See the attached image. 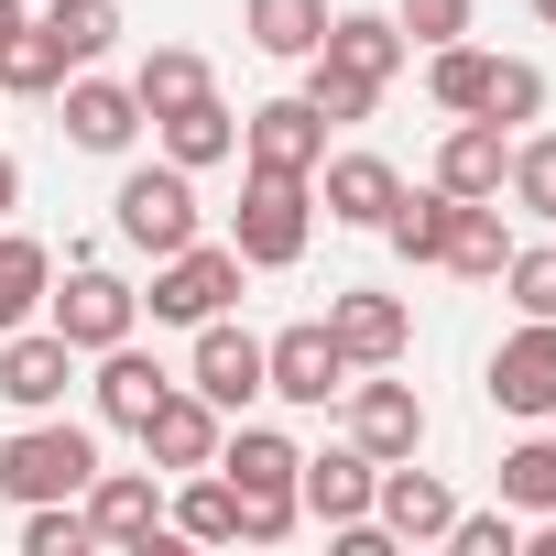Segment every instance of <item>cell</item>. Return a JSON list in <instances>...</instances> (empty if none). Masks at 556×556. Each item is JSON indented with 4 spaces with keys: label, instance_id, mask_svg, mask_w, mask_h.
Listing matches in <instances>:
<instances>
[{
    "label": "cell",
    "instance_id": "10",
    "mask_svg": "<svg viewBox=\"0 0 556 556\" xmlns=\"http://www.w3.org/2000/svg\"><path fill=\"white\" fill-rule=\"evenodd\" d=\"M328 339L350 350V371H382V361H404L415 306H404V295H382V285H350V295H328Z\"/></svg>",
    "mask_w": 556,
    "mask_h": 556
},
{
    "label": "cell",
    "instance_id": "38",
    "mask_svg": "<svg viewBox=\"0 0 556 556\" xmlns=\"http://www.w3.org/2000/svg\"><path fill=\"white\" fill-rule=\"evenodd\" d=\"M502 285H513V306H523V317H556V240L513 251V262H502Z\"/></svg>",
    "mask_w": 556,
    "mask_h": 556
},
{
    "label": "cell",
    "instance_id": "32",
    "mask_svg": "<svg viewBox=\"0 0 556 556\" xmlns=\"http://www.w3.org/2000/svg\"><path fill=\"white\" fill-rule=\"evenodd\" d=\"M295 99H306L328 131H350V121H371V110H382V88H371V77H350V66H328V55H306V88H295Z\"/></svg>",
    "mask_w": 556,
    "mask_h": 556
},
{
    "label": "cell",
    "instance_id": "36",
    "mask_svg": "<svg viewBox=\"0 0 556 556\" xmlns=\"http://www.w3.org/2000/svg\"><path fill=\"white\" fill-rule=\"evenodd\" d=\"M502 186H513V207H523V218H545V229H556V131H523Z\"/></svg>",
    "mask_w": 556,
    "mask_h": 556
},
{
    "label": "cell",
    "instance_id": "12",
    "mask_svg": "<svg viewBox=\"0 0 556 556\" xmlns=\"http://www.w3.org/2000/svg\"><path fill=\"white\" fill-rule=\"evenodd\" d=\"M77 382V350L55 328H0V404H23V415H55Z\"/></svg>",
    "mask_w": 556,
    "mask_h": 556
},
{
    "label": "cell",
    "instance_id": "44",
    "mask_svg": "<svg viewBox=\"0 0 556 556\" xmlns=\"http://www.w3.org/2000/svg\"><path fill=\"white\" fill-rule=\"evenodd\" d=\"M534 23H556V0H534Z\"/></svg>",
    "mask_w": 556,
    "mask_h": 556
},
{
    "label": "cell",
    "instance_id": "42",
    "mask_svg": "<svg viewBox=\"0 0 556 556\" xmlns=\"http://www.w3.org/2000/svg\"><path fill=\"white\" fill-rule=\"evenodd\" d=\"M12 207H23V164H12V153H0V218H12Z\"/></svg>",
    "mask_w": 556,
    "mask_h": 556
},
{
    "label": "cell",
    "instance_id": "17",
    "mask_svg": "<svg viewBox=\"0 0 556 556\" xmlns=\"http://www.w3.org/2000/svg\"><path fill=\"white\" fill-rule=\"evenodd\" d=\"M371 480H382V458H361V447H328V458H295V502L339 534V523H361L371 513Z\"/></svg>",
    "mask_w": 556,
    "mask_h": 556
},
{
    "label": "cell",
    "instance_id": "43",
    "mask_svg": "<svg viewBox=\"0 0 556 556\" xmlns=\"http://www.w3.org/2000/svg\"><path fill=\"white\" fill-rule=\"evenodd\" d=\"M23 23H34V12H23V0H0V45H12V34H23Z\"/></svg>",
    "mask_w": 556,
    "mask_h": 556
},
{
    "label": "cell",
    "instance_id": "25",
    "mask_svg": "<svg viewBox=\"0 0 556 556\" xmlns=\"http://www.w3.org/2000/svg\"><path fill=\"white\" fill-rule=\"evenodd\" d=\"M45 295H55V251H45V240H23L12 218H0V328H34V317H45Z\"/></svg>",
    "mask_w": 556,
    "mask_h": 556
},
{
    "label": "cell",
    "instance_id": "21",
    "mask_svg": "<svg viewBox=\"0 0 556 556\" xmlns=\"http://www.w3.org/2000/svg\"><path fill=\"white\" fill-rule=\"evenodd\" d=\"M88 523H99V545H142L153 523H164V502H153V469H88Z\"/></svg>",
    "mask_w": 556,
    "mask_h": 556
},
{
    "label": "cell",
    "instance_id": "40",
    "mask_svg": "<svg viewBox=\"0 0 556 556\" xmlns=\"http://www.w3.org/2000/svg\"><path fill=\"white\" fill-rule=\"evenodd\" d=\"M295 523H306V502H295V491H240V534H251V545H285Z\"/></svg>",
    "mask_w": 556,
    "mask_h": 556
},
{
    "label": "cell",
    "instance_id": "33",
    "mask_svg": "<svg viewBox=\"0 0 556 556\" xmlns=\"http://www.w3.org/2000/svg\"><path fill=\"white\" fill-rule=\"evenodd\" d=\"M0 88H12V99H45V88H66V55H55V34H45V23H23L12 45H0Z\"/></svg>",
    "mask_w": 556,
    "mask_h": 556
},
{
    "label": "cell",
    "instance_id": "2",
    "mask_svg": "<svg viewBox=\"0 0 556 556\" xmlns=\"http://www.w3.org/2000/svg\"><path fill=\"white\" fill-rule=\"evenodd\" d=\"M306 229H317V197H306V175H240V218H229V251L251 262V273H285V262H306Z\"/></svg>",
    "mask_w": 556,
    "mask_h": 556
},
{
    "label": "cell",
    "instance_id": "16",
    "mask_svg": "<svg viewBox=\"0 0 556 556\" xmlns=\"http://www.w3.org/2000/svg\"><path fill=\"white\" fill-rule=\"evenodd\" d=\"M317 197H328L339 229H382L393 197H404V175H393L382 153H328V164H317Z\"/></svg>",
    "mask_w": 556,
    "mask_h": 556
},
{
    "label": "cell",
    "instance_id": "1",
    "mask_svg": "<svg viewBox=\"0 0 556 556\" xmlns=\"http://www.w3.org/2000/svg\"><path fill=\"white\" fill-rule=\"evenodd\" d=\"M99 469V437L66 415H34L23 437H0V502H77Z\"/></svg>",
    "mask_w": 556,
    "mask_h": 556
},
{
    "label": "cell",
    "instance_id": "35",
    "mask_svg": "<svg viewBox=\"0 0 556 556\" xmlns=\"http://www.w3.org/2000/svg\"><path fill=\"white\" fill-rule=\"evenodd\" d=\"M502 502H513V513H556V437L502 447Z\"/></svg>",
    "mask_w": 556,
    "mask_h": 556
},
{
    "label": "cell",
    "instance_id": "22",
    "mask_svg": "<svg viewBox=\"0 0 556 556\" xmlns=\"http://www.w3.org/2000/svg\"><path fill=\"white\" fill-rule=\"evenodd\" d=\"M295 458H306V447H295L285 426H240V437H218L207 469H218L229 491H295Z\"/></svg>",
    "mask_w": 556,
    "mask_h": 556
},
{
    "label": "cell",
    "instance_id": "14",
    "mask_svg": "<svg viewBox=\"0 0 556 556\" xmlns=\"http://www.w3.org/2000/svg\"><path fill=\"white\" fill-rule=\"evenodd\" d=\"M66 142L77 153H131L142 142V99H131V77H66Z\"/></svg>",
    "mask_w": 556,
    "mask_h": 556
},
{
    "label": "cell",
    "instance_id": "41",
    "mask_svg": "<svg viewBox=\"0 0 556 556\" xmlns=\"http://www.w3.org/2000/svg\"><path fill=\"white\" fill-rule=\"evenodd\" d=\"M447 545H458V556H513V545H523V523H513V502H502V513H458V523H447Z\"/></svg>",
    "mask_w": 556,
    "mask_h": 556
},
{
    "label": "cell",
    "instance_id": "26",
    "mask_svg": "<svg viewBox=\"0 0 556 556\" xmlns=\"http://www.w3.org/2000/svg\"><path fill=\"white\" fill-rule=\"evenodd\" d=\"M240 34H251L262 55H285V66H306V55L328 45V0H240Z\"/></svg>",
    "mask_w": 556,
    "mask_h": 556
},
{
    "label": "cell",
    "instance_id": "19",
    "mask_svg": "<svg viewBox=\"0 0 556 556\" xmlns=\"http://www.w3.org/2000/svg\"><path fill=\"white\" fill-rule=\"evenodd\" d=\"M502 175H513V131L502 121H458L437 142V186L447 197H502Z\"/></svg>",
    "mask_w": 556,
    "mask_h": 556
},
{
    "label": "cell",
    "instance_id": "37",
    "mask_svg": "<svg viewBox=\"0 0 556 556\" xmlns=\"http://www.w3.org/2000/svg\"><path fill=\"white\" fill-rule=\"evenodd\" d=\"M545 110V66H523V55H491V88H480V121H534Z\"/></svg>",
    "mask_w": 556,
    "mask_h": 556
},
{
    "label": "cell",
    "instance_id": "3",
    "mask_svg": "<svg viewBox=\"0 0 556 556\" xmlns=\"http://www.w3.org/2000/svg\"><path fill=\"white\" fill-rule=\"evenodd\" d=\"M240 273H251V262H240L229 240H186V251L153 262V295H142V306H153V328H207V317L240 306Z\"/></svg>",
    "mask_w": 556,
    "mask_h": 556
},
{
    "label": "cell",
    "instance_id": "11",
    "mask_svg": "<svg viewBox=\"0 0 556 556\" xmlns=\"http://www.w3.org/2000/svg\"><path fill=\"white\" fill-rule=\"evenodd\" d=\"M350 447L361 458H415L426 447V404H415V382H393V361L371 382H350Z\"/></svg>",
    "mask_w": 556,
    "mask_h": 556
},
{
    "label": "cell",
    "instance_id": "8",
    "mask_svg": "<svg viewBox=\"0 0 556 556\" xmlns=\"http://www.w3.org/2000/svg\"><path fill=\"white\" fill-rule=\"evenodd\" d=\"M240 164H262V175H306V186H317L328 121H317L306 99H262V110H240Z\"/></svg>",
    "mask_w": 556,
    "mask_h": 556
},
{
    "label": "cell",
    "instance_id": "30",
    "mask_svg": "<svg viewBox=\"0 0 556 556\" xmlns=\"http://www.w3.org/2000/svg\"><path fill=\"white\" fill-rule=\"evenodd\" d=\"M447 207H458L447 186H404V197H393V218H382V240H393L404 262H437V251H447Z\"/></svg>",
    "mask_w": 556,
    "mask_h": 556
},
{
    "label": "cell",
    "instance_id": "15",
    "mask_svg": "<svg viewBox=\"0 0 556 556\" xmlns=\"http://www.w3.org/2000/svg\"><path fill=\"white\" fill-rule=\"evenodd\" d=\"M186 382H197L218 415H240V404L262 393V339H251V328H229V317H207V328H197V361H186Z\"/></svg>",
    "mask_w": 556,
    "mask_h": 556
},
{
    "label": "cell",
    "instance_id": "4",
    "mask_svg": "<svg viewBox=\"0 0 556 556\" xmlns=\"http://www.w3.org/2000/svg\"><path fill=\"white\" fill-rule=\"evenodd\" d=\"M110 229H121L131 251H153V262L186 251V240H197V175H186V164H131L121 197H110Z\"/></svg>",
    "mask_w": 556,
    "mask_h": 556
},
{
    "label": "cell",
    "instance_id": "31",
    "mask_svg": "<svg viewBox=\"0 0 556 556\" xmlns=\"http://www.w3.org/2000/svg\"><path fill=\"white\" fill-rule=\"evenodd\" d=\"M175 534H197V545H229L240 534V491L218 480V469H186V491H175V513H164Z\"/></svg>",
    "mask_w": 556,
    "mask_h": 556
},
{
    "label": "cell",
    "instance_id": "29",
    "mask_svg": "<svg viewBox=\"0 0 556 556\" xmlns=\"http://www.w3.org/2000/svg\"><path fill=\"white\" fill-rule=\"evenodd\" d=\"M480 88H491V55L480 45H426V99L447 121H480Z\"/></svg>",
    "mask_w": 556,
    "mask_h": 556
},
{
    "label": "cell",
    "instance_id": "28",
    "mask_svg": "<svg viewBox=\"0 0 556 556\" xmlns=\"http://www.w3.org/2000/svg\"><path fill=\"white\" fill-rule=\"evenodd\" d=\"M131 99H142V121H164V110L207 99V55H197V45H153V55L131 66Z\"/></svg>",
    "mask_w": 556,
    "mask_h": 556
},
{
    "label": "cell",
    "instance_id": "18",
    "mask_svg": "<svg viewBox=\"0 0 556 556\" xmlns=\"http://www.w3.org/2000/svg\"><path fill=\"white\" fill-rule=\"evenodd\" d=\"M317 55H328V66H350V77H371V88H393L415 45H404V23H393V12H328V45H317Z\"/></svg>",
    "mask_w": 556,
    "mask_h": 556
},
{
    "label": "cell",
    "instance_id": "27",
    "mask_svg": "<svg viewBox=\"0 0 556 556\" xmlns=\"http://www.w3.org/2000/svg\"><path fill=\"white\" fill-rule=\"evenodd\" d=\"M34 23L55 34V55H66V77H77V66H99V55L121 45V0H45Z\"/></svg>",
    "mask_w": 556,
    "mask_h": 556
},
{
    "label": "cell",
    "instance_id": "39",
    "mask_svg": "<svg viewBox=\"0 0 556 556\" xmlns=\"http://www.w3.org/2000/svg\"><path fill=\"white\" fill-rule=\"evenodd\" d=\"M393 23H404V45H458L469 0H393Z\"/></svg>",
    "mask_w": 556,
    "mask_h": 556
},
{
    "label": "cell",
    "instance_id": "20",
    "mask_svg": "<svg viewBox=\"0 0 556 556\" xmlns=\"http://www.w3.org/2000/svg\"><path fill=\"white\" fill-rule=\"evenodd\" d=\"M88 393H99V426H142V415L175 393V371H164L153 350L121 339V350H99V382H88Z\"/></svg>",
    "mask_w": 556,
    "mask_h": 556
},
{
    "label": "cell",
    "instance_id": "34",
    "mask_svg": "<svg viewBox=\"0 0 556 556\" xmlns=\"http://www.w3.org/2000/svg\"><path fill=\"white\" fill-rule=\"evenodd\" d=\"M88 545H99L88 502H23V556H88Z\"/></svg>",
    "mask_w": 556,
    "mask_h": 556
},
{
    "label": "cell",
    "instance_id": "9",
    "mask_svg": "<svg viewBox=\"0 0 556 556\" xmlns=\"http://www.w3.org/2000/svg\"><path fill=\"white\" fill-rule=\"evenodd\" d=\"M131 437H142V458H153V469H175V480H186V469H207V458H218L229 415H218V404H207L197 382H175V393H164V404H153V415H142Z\"/></svg>",
    "mask_w": 556,
    "mask_h": 556
},
{
    "label": "cell",
    "instance_id": "5",
    "mask_svg": "<svg viewBox=\"0 0 556 556\" xmlns=\"http://www.w3.org/2000/svg\"><path fill=\"white\" fill-rule=\"evenodd\" d=\"M45 328L77 350V361H99V350H121L131 328H142V295L121 285V273H99V262H77L66 273V295H45Z\"/></svg>",
    "mask_w": 556,
    "mask_h": 556
},
{
    "label": "cell",
    "instance_id": "7",
    "mask_svg": "<svg viewBox=\"0 0 556 556\" xmlns=\"http://www.w3.org/2000/svg\"><path fill=\"white\" fill-rule=\"evenodd\" d=\"M371 523H382L393 545H447L458 491H447L437 469H415V458H382V480H371Z\"/></svg>",
    "mask_w": 556,
    "mask_h": 556
},
{
    "label": "cell",
    "instance_id": "23",
    "mask_svg": "<svg viewBox=\"0 0 556 556\" xmlns=\"http://www.w3.org/2000/svg\"><path fill=\"white\" fill-rule=\"evenodd\" d=\"M447 273H469V285H502V262H513V240H502V197H458L447 207V251H437Z\"/></svg>",
    "mask_w": 556,
    "mask_h": 556
},
{
    "label": "cell",
    "instance_id": "24",
    "mask_svg": "<svg viewBox=\"0 0 556 556\" xmlns=\"http://www.w3.org/2000/svg\"><path fill=\"white\" fill-rule=\"evenodd\" d=\"M153 131H164V164H186V175H207V164H229V153H240V121L218 110V88H207V99H186V110H164Z\"/></svg>",
    "mask_w": 556,
    "mask_h": 556
},
{
    "label": "cell",
    "instance_id": "13",
    "mask_svg": "<svg viewBox=\"0 0 556 556\" xmlns=\"http://www.w3.org/2000/svg\"><path fill=\"white\" fill-rule=\"evenodd\" d=\"M491 404L502 415H556V317H523L491 350Z\"/></svg>",
    "mask_w": 556,
    "mask_h": 556
},
{
    "label": "cell",
    "instance_id": "6",
    "mask_svg": "<svg viewBox=\"0 0 556 556\" xmlns=\"http://www.w3.org/2000/svg\"><path fill=\"white\" fill-rule=\"evenodd\" d=\"M262 393H285V404H339L350 393V350L328 339V317H306V328H285V339H262Z\"/></svg>",
    "mask_w": 556,
    "mask_h": 556
}]
</instances>
